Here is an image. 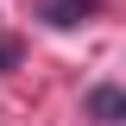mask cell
Listing matches in <instances>:
<instances>
[{
	"mask_svg": "<svg viewBox=\"0 0 126 126\" xmlns=\"http://www.w3.org/2000/svg\"><path fill=\"white\" fill-rule=\"evenodd\" d=\"M88 120H107V126H126V88H113V82H101V88H88Z\"/></svg>",
	"mask_w": 126,
	"mask_h": 126,
	"instance_id": "6da1fadb",
	"label": "cell"
},
{
	"mask_svg": "<svg viewBox=\"0 0 126 126\" xmlns=\"http://www.w3.org/2000/svg\"><path fill=\"white\" fill-rule=\"evenodd\" d=\"M88 13H94V0H44V25H57V32L82 25Z\"/></svg>",
	"mask_w": 126,
	"mask_h": 126,
	"instance_id": "7a4b0ae2",
	"label": "cell"
},
{
	"mask_svg": "<svg viewBox=\"0 0 126 126\" xmlns=\"http://www.w3.org/2000/svg\"><path fill=\"white\" fill-rule=\"evenodd\" d=\"M13 63H19V38H0V76H6Z\"/></svg>",
	"mask_w": 126,
	"mask_h": 126,
	"instance_id": "3957f363",
	"label": "cell"
}]
</instances>
